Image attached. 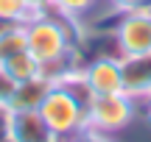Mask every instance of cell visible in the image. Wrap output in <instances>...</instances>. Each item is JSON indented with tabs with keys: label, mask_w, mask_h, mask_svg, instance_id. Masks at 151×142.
<instances>
[{
	"label": "cell",
	"mask_w": 151,
	"mask_h": 142,
	"mask_svg": "<svg viewBox=\"0 0 151 142\" xmlns=\"http://www.w3.org/2000/svg\"><path fill=\"white\" fill-rule=\"evenodd\" d=\"M14 25H20V22H11V20H3V17H0V36H3L9 28H14Z\"/></svg>",
	"instance_id": "16"
},
{
	"label": "cell",
	"mask_w": 151,
	"mask_h": 142,
	"mask_svg": "<svg viewBox=\"0 0 151 142\" xmlns=\"http://www.w3.org/2000/svg\"><path fill=\"white\" fill-rule=\"evenodd\" d=\"M9 139L11 142H56L53 131L42 120L39 109H25L14 111L11 109V126H9Z\"/></svg>",
	"instance_id": "6"
},
{
	"label": "cell",
	"mask_w": 151,
	"mask_h": 142,
	"mask_svg": "<svg viewBox=\"0 0 151 142\" xmlns=\"http://www.w3.org/2000/svg\"><path fill=\"white\" fill-rule=\"evenodd\" d=\"M9 126H11V106L0 103V142L9 139Z\"/></svg>",
	"instance_id": "13"
},
{
	"label": "cell",
	"mask_w": 151,
	"mask_h": 142,
	"mask_svg": "<svg viewBox=\"0 0 151 142\" xmlns=\"http://www.w3.org/2000/svg\"><path fill=\"white\" fill-rule=\"evenodd\" d=\"M14 89H17V81L3 70V67H0V103H11Z\"/></svg>",
	"instance_id": "12"
},
{
	"label": "cell",
	"mask_w": 151,
	"mask_h": 142,
	"mask_svg": "<svg viewBox=\"0 0 151 142\" xmlns=\"http://www.w3.org/2000/svg\"><path fill=\"white\" fill-rule=\"evenodd\" d=\"M134 114V106L132 98L126 92L120 95H92L90 103H87V128L90 131H118L120 126L132 120Z\"/></svg>",
	"instance_id": "3"
},
{
	"label": "cell",
	"mask_w": 151,
	"mask_h": 142,
	"mask_svg": "<svg viewBox=\"0 0 151 142\" xmlns=\"http://www.w3.org/2000/svg\"><path fill=\"white\" fill-rule=\"evenodd\" d=\"M31 9H37V11H48L50 9V0H25Z\"/></svg>",
	"instance_id": "15"
},
{
	"label": "cell",
	"mask_w": 151,
	"mask_h": 142,
	"mask_svg": "<svg viewBox=\"0 0 151 142\" xmlns=\"http://www.w3.org/2000/svg\"><path fill=\"white\" fill-rule=\"evenodd\" d=\"M84 81L92 95H120L123 92V72L120 59H95L84 67Z\"/></svg>",
	"instance_id": "5"
},
{
	"label": "cell",
	"mask_w": 151,
	"mask_h": 142,
	"mask_svg": "<svg viewBox=\"0 0 151 142\" xmlns=\"http://www.w3.org/2000/svg\"><path fill=\"white\" fill-rule=\"evenodd\" d=\"M25 42H28V53H31L39 64L62 61V59H67V53L73 50L70 33L65 31V25H62L59 20L48 17V11L25 25Z\"/></svg>",
	"instance_id": "2"
},
{
	"label": "cell",
	"mask_w": 151,
	"mask_h": 142,
	"mask_svg": "<svg viewBox=\"0 0 151 142\" xmlns=\"http://www.w3.org/2000/svg\"><path fill=\"white\" fill-rule=\"evenodd\" d=\"M39 114L48 123V128L53 131L56 139H67L87 128V103L59 84H53L48 89L42 106H39Z\"/></svg>",
	"instance_id": "1"
},
{
	"label": "cell",
	"mask_w": 151,
	"mask_h": 142,
	"mask_svg": "<svg viewBox=\"0 0 151 142\" xmlns=\"http://www.w3.org/2000/svg\"><path fill=\"white\" fill-rule=\"evenodd\" d=\"M95 0H50V9H56L59 14L65 17H76V14H84L87 9H92Z\"/></svg>",
	"instance_id": "11"
},
{
	"label": "cell",
	"mask_w": 151,
	"mask_h": 142,
	"mask_svg": "<svg viewBox=\"0 0 151 142\" xmlns=\"http://www.w3.org/2000/svg\"><path fill=\"white\" fill-rule=\"evenodd\" d=\"M123 72V92L129 98H151V53L143 56H120Z\"/></svg>",
	"instance_id": "7"
},
{
	"label": "cell",
	"mask_w": 151,
	"mask_h": 142,
	"mask_svg": "<svg viewBox=\"0 0 151 142\" xmlns=\"http://www.w3.org/2000/svg\"><path fill=\"white\" fill-rule=\"evenodd\" d=\"M50 87H53V84H50L45 75H37V78H31V81H22V84H17V89H14V98H11V103H9V106H11L14 111L39 109Z\"/></svg>",
	"instance_id": "8"
},
{
	"label": "cell",
	"mask_w": 151,
	"mask_h": 142,
	"mask_svg": "<svg viewBox=\"0 0 151 142\" xmlns=\"http://www.w3.org/2000/svg\"><path fill=\"white\" fill-rule=\"evenodd\" d=\"M0 67H3V70L9 72V75L14 78L17 84H22V81H31V78L42 75V64H39V61L34 59V56L28 53V50H20V53L9 56L6 61H0Z\"/></svg>",
	"instance_id": "9"
},
{
	"label": "cell",
	"mask_w": 151,
	"mask_h": 142,
	"mask_svg": "<svg viewBox=\"0 0 151 142\" xmlns=\"http://www.w3.org/2000/svg\"><path fill=\"white\" fill-rule=\"evenodd\" d=\"M148 120H151V109H148Z\"/></svg>",
	"instance_id": "17"
},
{
	"label": "cell",
	"mask_w": 151,
	"mask_h": 142,
	"mask_svg": "<svg viewBox=\"0 0 151 142\" xmlns=\"http://www.w3.org/2000/svg\"><path fill=\"white\" fill-rule=\"evenodd\" d=\"M118 9H123V11H132V9H137V6H143L146 0H112Z\"/></svg>",
	"instance_id": "14"
},
{
	"label": "cell",
	"mask_w": 151,
	"mask_h": 142,
	"mask_svg": "<svg viewBox=\"0 0 151 142\" xmlns=\"http://www.w3.org/2000/svg\"><path fill=\"white\" fill-rule=\"evenodd\" d=\"M20 50H28L25 42V25H14L0 36V61H6L9 56L20 53Z\"/></svg>",
	"instance_id": "10"
},
{
	"label": "cell",
	"mask_w": 151,
	"mask_h": 142,
	"mask_svg": "<svg viewBox=\"0 0 151 142\" xmlns=\"http://www.w3.org/2000/svg\"><path fill=\"white\" fill-rule=\"evenodd\" d=\"M115 42L120 56H143L151 53V11L146 6L126 11L115 28Z\"/></svg>",
	"instance_id": "4"
}]
</instances>
